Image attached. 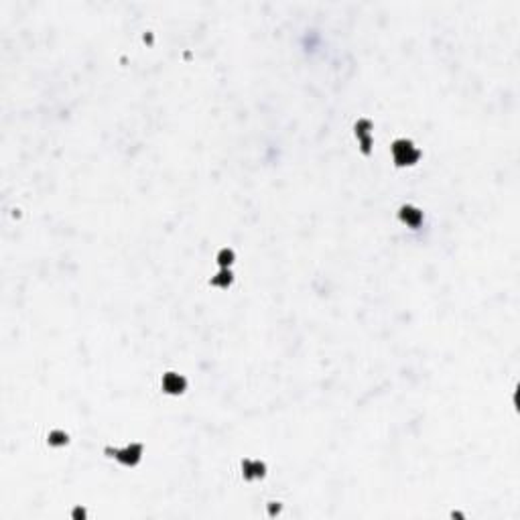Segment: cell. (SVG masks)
Instances as JSON below:
<instances>
[{
	"instance_id": "obj_1",
	"label": "cell",
	"mask_w": 520,
	"mask_h": 520,
	"mask_svg": "<svg viewBox=\"0 0 520 520\" xmlns=\"http://www.w3.org/2000/svg\"><path fill=\"white\" fill-rule=\"evenodd\" d=\"M392 153H394V161L398 165H413L419 159V150L408 140H396L394 146H392Z\"/></svg>"
},
{
	"instance_id": "obj_2",
	"label": "cell",
	"mask_w": 520,
	"mask_h": 520,
	"mask_svg": "<svg viewBox=\"0 0 520 520\" xmlns=\"http://www.w3.org/2000/svg\"><path fill=\"white\" fill-rule=\"evenodd\" d=\"M185 386H187V380H185L183 376L175 374V372H169V374L163 378V388L167 390V392H171V394H179V392H183Z\"/></svg>"
},
{
	"instance_id": "obj_3",
	"label": "cell",
	"mask_w": 520,
	"mask_h": 520,
	"mask_svg": "<svg viewBox=\"0 0 520 520\" xmlns=\"http://www.w3.org/2000/svg\"><path fill=\"white\" fill-rule=\"evenodd\" d=\"M116 459H120L122 463L126 465H134L138 459H140V445H132V447H126L124 451H114Z\"/></svg>"
},
{
	"instance_id": "obj_4",
	"label": "cell",
	"mask_w": 520,
	"mask_h": 520,
	"mask_svg": "<svg viewBox=\"0 0 520 520\" xmlns=\"http://www.w3.org/2000/svg\"><path fill=\"white\" fill-rule=\"evenodd\" d=\"M400 218L406 222V224H410V226H419V222H421V211L419 209H415V207H410V205H406V207H402L400 209Z\"/></svg>"
},
{
	"instance_id": "obj_5",
	"label": "cell",
	"mask_w": 520,
	"mask_h": 520,
	"mask_svg": "<svg viewBox=\"0 0 520 520\" xmlns=\"http://www.w3.org/2000/svg\"><path fill=\"white\" fill-rule=\"evenodd\" d=\"M244 475L246 478H260V475H264V465L258 461H244Z\"/></svg>"
},
{
	"instance_id": "obj_6",
	"label": "cell",
	"mask_w": 520,
	"mask_h": 520,
	"mask_svg": "<svg viewBox=\"0 0 520 520\" xmlns=\"http://www.w3.org/2000/svg\"><path fill=\"white\" fill-rule=\"evenodd\" d=\"M230 280H232V274H230L228 270H224V272L220 274V278H213L211 283H213V285H222V287H228V285H230Z\"/></svg>"
},
{
	"instance_id": "obj_7",
	"label": "cell",
	"mask_w": 520,
	"mask_h": 520,
	"mask_svg": "<svg viewBox=\"0 0 520 520\" xmlns=\"http://www.w3.org/2000/svg\"><path fill=\"white\" fill-rule=\"evenodd\" d=\"M232 258H234V252H232V250H222V252H220V262H222V266L230 264Z\"/></svg>"
}]
</instances>
